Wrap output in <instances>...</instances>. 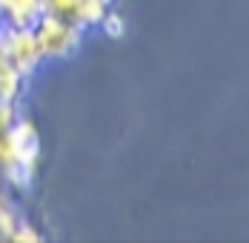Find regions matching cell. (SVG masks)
<instances>
[{
  "instance_id": "obj_1",
  "label": "cell",
  "mask_w": 249,
  "mask_h": 243,
  "mask_svg": "<svg viewBox=\"0 0 249 243\" xmlns=\"http://www.w3.org/2000/svg\"><path fill=\"white\" fill-rule=\"evenodd\" d=\"M35 32V40L43 52L46 60H57V57H66L69 52H75L77 43H80V26L66 20V17H57V15H49L43 12L37 17V23L32 26Z\"/></svg>"
},
{
  "instance_id": "obj_2",
  "label": "cell",
  "mask_w": 249,
  "mask_h": 243,
  "mask_svg": "<svg viewBox=\"0 0 249 243\" xmlns=\"http://www.w3.org/2000/svg\"><path fill=\"white\" fill-rule=\"evenodd\" d=\"M0 49L6 52L9 63L20 72L23 80H29L35 69L46 60L32 29H15V26H6L3 20H0Z\"/></svg>"
},
{
  "instance_id": "obj_3",
  "label": "cell",
  "mask_w": 249,
  "mask_h": 243,
  "mask_svg": "<svg viewBox=\"0 0 249 243\" xmlns=\"http://www.w3.org/2000/svg\"><path fill=\"white\" fill-rule=\"evenodd\" d=\"M6 140L12 149V157L23 166L32 177H37L40 160H43V146H40V129L29 115H18V121L6 129Z\"/></svg>"
},
{
  "instance_id": "obj_4",
  "label": "cell",
  "mask_w": 249,
  "mask_h": 243,
  "mask_svg": "<svg viewBox=\"0 0 249 243\" xmlns=\"http://www.w3.org/2000/svg\"><path fill=\"white\" fill-rule=\"evenodd\" d=\"M43 15V0H6L0 9V20L15 29H32Z\"/></svg>"
},
{
  "instance_id": "obj_5",
  "label": "cell",
  "mask_w": 249,
  "mask_h": 243,
  "mask_svg": "<svg viewBox=\"0 0 249 243\" xmlns=\"http://www.w3.org/2000/svg\"><path fill=\"white\" fill-rule=\"evenodd\" d=\"M23 77L20 72L12 66V63H3L0 66V100H12V103H20L23 95Z\"/></svg>"
},
{
  "instance_id": "obj_6",
  "label": "cell",
  "mask_w": 249,
  "mask_h": 243,
  "mask_svg": "<svg viewBox=\"0 0 249 243\" xmlns=\"http://www.w3.org/2000/svg\"><path fill=\"white\" fill-rule=\"evenodd\" d=\"M109 12V6L103 0H80L75 12V23L80 29H89V26H98L103 20V15Z\"/></svg>"
},
{
  "instance_id": "obj_7",
  "label": "cell",
  "mask_w": 249,
  "mask_h": 243,
  "mask_svg": "<svg viewBox=\"0 0 249 243\" xmlns=\"http://www.w3.org/2000/svg\"><path fill=\"white\" fill-rule=\"evenodd\" d=\"M98 26L103 29V35H106V37H115V40H121V37L126 35V20H124V15H118V12H112V9L103 15V20H100Z\"/></svg>"
},
{
  "instance_id": "obj_8",
  "label": "cell",
  "mask_w": 249,
  "mask_h": 243,
  "mask_svg": "<svg viewBox=\"0 0 249 243\" xmlns=\"http://www.w3.org/2000/svg\"><path fill=\"white\" fill-rule=\"evenodd\" d=\"M9 241H18V243H37V241H43V232L32 223V220H20L18 226H15V232L9 235Z\"/></svg>"
},
{
  "instance_id": "obj_9",
  "label": "cell",
  "mask_w": 249,
  "mask_h": 243,
  "mask_svg": "<svg viewBox=\"0 0 249 243\" xmlns=\"http://www.w3.org/2000/svg\"><path fill=\"white\" fill-rule=\"evenodd\" d=\"M77 3H80V0H43V12L57 15V17H66V20H72V23H75Z\"/></svg>"
},
{
  "instance_id": "obj_10",
  "label": "cell",
  "mask_w": 249,
  "mask_h": 243,
  "mask_svg": "<svg viewBox=\"0 0 249 243\" xmlns=\"http://www.w3.org/2000/svg\"><path fill=\"white\" fill-rule=\"evenodd\" d=\"M18 115H20L18 103H12V100H0V132H6L12 123L18 121Z\"/></svg>"
},
{
  "instance_id": "obj_11",
  "label": "cell",
  "mask_w": 249,
  "mask_h": 243,
  "mask_svg": "<svg viewBox=\"0 0 249 243\" xmlns=\"http://www.w3.org/2000/svg\"><path fill=\"white\" fill-rule=\"evenodd\" d=\"M103 3H106V6H112V3H115V0H103Z\"/></svg>"
}]
</instances>
